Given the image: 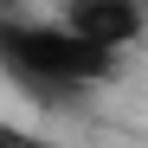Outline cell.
I'll use <instances>...</instances> for the list:
<instances>
[{
  "instance_id": "cell-1",
  "label": "cell",
  "mask_w": 148,
  "mask_h": 148,
  "mask_svg": "<svg viewBox=\"0 0 148 148\" xmlns=\"http://www.w3.org/2000/svg\"><path fill=\"white\" fill-rule=\"evenodd\" d=\"M0 52L26 84H52V90H84V84L116 77V52L77 39L71 26H19L13 19L0 32Z\"/></svg>"
},
{
  "instance_id": "cell-2",
  "label": "cell",
  "mask_w": 148,
  "mask_h": 148,
  "mask_svg": "<svg viewBox=\"0 0 148 148\" xmlns=\"http://www.w3.org/2000/svg\"><path fill=\"white\" fill-rule=\"evenodd\" d=\"M58 26H71L77 39L103 45V52H122V45H135L148 32V7L142 0H64Z\"/></svg>"
},
{
  "instance_id": "cell-3",
  "label": "cell",
  "mask_w": 148,
  "mask_h": 148,
  "mask_svg": "<svg viewBox=\"0 0 148 148\" xmlns=\"http://www.w3.org/2000/svg\"><path fill=\"white\" fill-rule=\"evenodd\" d=\"M142 7H148V0H142Z\"/></svg>"
}]
</instances>
